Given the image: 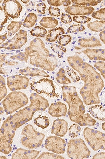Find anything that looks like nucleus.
Masks as SVG:
<instances>
[{
	"instance_id": "f257e3e1",
	"label": "nucleus",
	"mask_w": 105,
	"mask_h": 159,
	"mask_svg": "<svg viewBox=\"0 0 105 159\" xmlns=\"http://www.w3.org/2000/svg\"><path fill=\"white\" fill-rule=\"evenodd\" d=\"M79 73L84 83L80 91L84 103L87 106L101 103L99 94L104 88V84L100 74L87 63L85 68Z\"/></svg>"
},
{
	"instance_id": "f03ea898",
	"label": "nucleus",
	"mask_w": 105,
	"mask_h": 159,
	"mask_svg": "<svg viewBox=\"0 0 105 159\" xmlns=\"http://www.w3.org/2000/svg\"><path fill=\"white\" fill-rule=\"evenodd\" d=\"M39 111L36 105L30 102V106L7 118L2 123L0 130L10 138H13L17 129L31 120L35 113Z\"/></svg>"
},
{
	"instance_id": "7ed1b4c3",
	"label": "nucleus",
	"mask_w": 105,
	"mask_h": 159,
	"mask_svg": "<svg viewBox=\"0 0 105 159\" xmlns=\"http://www.w3.org/2000/svg\"><path fill=\"white\" fill-rule=\"evenodd\" d=\"M63 100L68 105L67 114L71 121L75 122L85 113V106L79 97L75 86L64 85L61 87Z\"/></svg>"
},
{
	"instance_id": "20e7f679",
	"label": "nucleus",
	"mask_w": 105,
	"mask_h": 159,
	"mask_svg": "<svg viewBox=\"0 0 105 159\" xmlns=\"http://www.w3.org/2000/svg\"><path fill=\"white\" fill-rule=\"evenodd\" d=\"M30 86L33 90L41 95L52 98L60 97L59 87L51 80L38 77L30 81Z\"/></svg>"
},
{
	"instance_id": "39448f33",
	"label": "nucleus",
	"mask_w": 105,
	"mask_h": 159,
	"mask_svg": "<svg viewBox=\"0 0 105 159\" xmlns=\"http://www.w3.org/2000/svg\"><path fill=\"white\" fill-rule=\"evenodd\" d=\"M29 103L26 95L20 91H12L2 102L4 111L7 115L13 114Z\"/></svg>"
},
{
	"instance_id": "423d86ee",
	"label": "nucleus",
	"mask_w": 105,
	"mask_h": 159,
	"mask_svg": "<svg viewBox=\"0 0 105 159\" xmlns=\"http://www.w3.org/2000/svg\"><path fill=\"white\" fill-rule=\"evenodd\" d=\"M22 144L30 149L39 148L42 144L45 135L38 132L31 125H26L22 132Z\"/></svg>"
},
{
	"instance_id": "0eeeda50",
	"label": "nucleus",
	"mask_w": 105,
	"mask_h": 159,
	"mask_svg": "<svg viewBox=\"0 0 105 159\" xmlns=\"http://www.w3.org/2000/svg\"><path fill=\"white\" fill-rule=\"evenodd\" d=\"M67 153L69 158L73 159L88 158L91 153L85 142L81 138L69 141Z\"/></svg>"
},
{
	"instance_id": "6e6552de",
	"label": "nucleus",
	"mask_w": 105,
	"mask_h": 159,
	"mask_svg": "<svg viewBox=\"0 0 105 159\" xmlns=\"http://www.w3.org/2000/svg\"><path fill=\"white\" fill-rule=\"evenodd\" d=\"M83 135L86 142L94 151L105 150L104 133L86 127L84 130Z\"/></svg>"
},
{
	"instance_id": "1a4fd4ad",
	"label": "nucleus",
	"mask_w": 105,
	"mask_h": 159,
	"mask_svg": "<svg viewBox=\"0 0 105 159\" xmlns=\"http://www.w3.org/2000/svg\"><path fill=\"white\" fill-rule=\"evenodd\" d=\"M66 147V141L57 136H51L47 137L45 142L46 149L58 155L65 153Z\"/></svg>"
},
{
	"instance_id": "9d476101",
	"label": "nucleus",
	"mask_w": 105,
	"mask_h": 159,
	"mask_svg": "<svg viewBox=\"0 0 105 159\" xmlns=\"http://www.w3.org/2000/svg\"><path fill=\"white\" fill-rule=\"evenodd\" d=\"M29 81L26 76L16 75L7 78V84L10 90L15 91L27 89Z\"/></svg>"
},
{
	"instance_id": "9b49d317",
	"label": "nucleus",
	"mask_w": 105,
	"mask_h": 159,
	"mask_svg": "<svg viewBox=\"0 0 105 159\" xmlns=\"http://www.w3.org/2000/svg\"><path fill=\"white\" fill-rule=\"evenodd\" d=\"M27 33L26 31L20 30L19 33L15 35L11 40L3 43L1 48H6L8 50L19 49L27 42Z\"/></svg>"
},
{
	"instance_id": "f8f14e48",
	"label": "nucleus",
	"mask_w": 105,
	"mask_h": 159,
	"mask_svg": "<svg viewBox=\"0 0 105 159\" xmlns=\"http://www.w3.org/2000/svg\"><path fill=\"white\" fill-rule=\"evenodd\" d=\"M2 6V8L6 15L14 19L19 17L22 10L21 4L16 1H4Z\"/></svg>"
},
{
	"instance_id": "ddd939ff",
	"label": "nucleus",
	"mask_w": 105,
	"mask_h": 159,
	"mask_svg": "<svg viewBox=\"0 0 105 159\" xmlns=\"http://www.w3.org/2000/svg\"><path fill=\"white\" fill-rule=\"evenodd\" d=\"M68 130L67 122L64 120L58 119L53 122L51 133L57 136L63 137L67 133Z\"/></svg>"
},
{
	"instance_id": "4468645a",
	"label": "nucleus",
	"mask_w": 105,
	"mask_h": 159,
	"mask_svg": "<svg viewBox=\"0 0 105 159\" xmlns=\"http://www.w3.org/2000/svg\"><path fill=\"white\" fill-rule=\"evenodd\" d=\"M66 105L62 102L58 101L51 104L49 107L48 114L53 117H65L67 112Z\"/></svg>"
},
{
	"instance_id": "2eb2a0df",
	"label": "nucleus",
	"mask_w": 105,
	"mask_h": 159,
	"mask_svg": "<svg viewBox=\"0 0 105 159\" xmlns=\"http://www.w3.org/2000/svg\"><path fill=\"white\" fill-rule=\"evenodd\" d=\"M39 151L34 150H26L18 148L12 154V159H35L40 154Z\"/></svg>"
},
{
	"instance_id": "dca6fc26",
	"label": "nucleus",
	"mask_w": 105,
	"mask_h": 159,
	"mask_svg": "<svg viewBox=\"0 0 105 159\" xmlns=\"http://www.w3.org/2000/svg\"><path fill=\"white\" fill-rule=\"evenodd\" d=\"M94 9L91 7H86L73 5L65 9L66 12L72 15H90L94 11Z\"/></svg>"
},
{
	"instance_id": "f3484780",
	"label": "nucleus",
	"mask_w": 105,
	"mask_h": 159,
	"mask_svg": "<svg viewBox=\"0 0 105 159\" xmlns=\"http://www.w3.org/2000/svg\"><path fill=\"white\" fill-rule=\"evenodd\" d=\"M83 52L91 60L105 61V49H89L87 48Z\"/></svg>"
},
{
	"instance_id": "a211bd4d",
	"label": "nucleus",
	"mask_w": 105,
	"mask_h": 159,
	"mask_svg": "<svg viewBox=\"0 0 105 159\" xmlns=\"http://www.w3.org/2000/svg\"><path fill=\"white\" fill-rule=\"evenodd\" d=\"M34 123L38 127L45 129L50 125V118L45 113L40 112L39 114L35 118Z\"/></svg>"
},
{
	"instance_id": "6ab92c4d",
	"label": "nucleus",
	"mask_w": 105,
	"mask_h": 159,
	"mask_svg": "<svg viewBox=\"0 0 105 159\" xmlns=\"http://www.w3.org/2000/svg\"><path fill=\"white\" fill-rule=\"evenodd\" d=\"M19 73L25 76H30L31 77L40 76L49 77L50 76L45 72L38 68H31L29 67L25 68L23 70H20Z\"/></svg>"
},
{
	"instance_id": "aec40b11",
	"label": "nucleus",
	"mask_w": 105,
	"mask_h": 159,
	"mask_svg": "<svg viewBox=\"0 0 105 159\" xmlns=\"http://www.w3.org/2000/svg\"><path fill=\"white\" fill-rule=\"evenodd\" d=\"M89 110L92 116L102 121H105V108L101 105L96 104L90 107Z\"/></svg>"
},
{
	"instance_id": "412c9836",
	"label": "nucleus",
	"mask_w": 105,
	"mask_h": 159,
	"mask_svg": "<svg viewBox=\"0 0 105 159\" xmlns=\"http://www.w3.org/2000/svg\"><path fill=\"white\" fill-rule=\"evenodd\" d=\"M78 45L84 48H92L102 45L99 41L94 37H91L90 39H89L83 38L82 39H79Z\"/></svg>"
},
{
	"instance_id": "4be33fe9",
	"label": "nucleus",
	"mask_w": 105,
	"mask_h": 159,
	"mask_svg": "<svg viewBox=\"0 0 105 159\" xmlns=\"http://www.w3.org/2000/svg\"><path fill=\"white\" fill-rule=\"evenodd\" d=\"M67 61L71 67L78 72L80 71L84 63L82 58L78 56L69 57Z\"/></svg>"
},
{
	"instance_id": "5701e85b",
	"label": "nucleus",
	"mask_w": 105,
	"mask_h": 159,
	"mask_svg": "<svg viewBox=\"0 0 105 159\" xmlns=\"http://www.w3.org/2000/svg\"><path fill=\"white\" fill-rule=\"evenodd\" d=\"M65 32L64 30L61 27L52 29L49 32L46 40L49 42H55L60 35L64 34Z\"/></svg>"
},
{
	"instance_id": "b1692460",
	"label": "nucleus",
	"mask_w": 105,
	"mask_h": 159,
	"mask_svg": "<svg viewBox=\"0 0 105 159\" xmlns=\"http://www.w3.org/2000/svg\"><path fill=\"white\" fill-rule=\"evenodd\" d=\"M58 21L55 18L44 17L41 20L40 24L42 26L48 29H53L58 25Z\"/></svg>"
},
{
	"instance_id": "393cba45",
	"label": "nucleus",
	"mask_w": 105,
	"mask_h": 159,
	"mask_svg": "<svg viewBox=\"0 0 105 159\" xmlns=\"http://www.w3.org/2000/svg\"><path fill=\"white\" fill-rule=\"evenodd\" d=\"M105 21L96 20L93 22L88 23V27L93 31L102 32L105 30Z\"/></svg>"
},
{
	"instance_id": "a878e982",
	"label": "nucleus",
	"mask_w": 105,
	"mask_h": 159,
	"mask_svg": "<svg viewBox=\"0 0 105 159\" xmlns=\"http://www.w3.org/2000/svg\"><path fill=\"white\" fill-rule=\"evenodd\" d=\"M37 21V15L33 13H30L27 15L22 25L24 27L30 28L34 26Z\"/></svg>"
},
{
	"instance_id": "bb28decb",
	"label": "nucleus",
	"mask_w": 105,
	"mask_h": 159,
	"mask_svg": "<svg viewBox=\"0 0 105 159\" xmlns=\"http://www.w3.org/2000/svg\"><path fill=\"white\" fill-rule=\"evenodd\" d=\"M65 71L63 69H61L57 74V77L56 78L58 83L63 85H67L71 83L70 80L65 75Z\"/></svg>"
},
{
	"instance_id": "cd10ccee",
	"label": "nucleus",
	"mask_w": 105,
	"mask_h": 159,
	"mask_svg": "<svg viewBox=\"0 0 105 159\" xmlns=\"http://www.w3.org/2000/svg\"><path fill=\"white\" fill-rule=\"evenodd\" d=\"M81 129V128L80 125L78 124H73L69 128V135L72 138L77 137L80 135Z\"/></svg>"
},
{
	"instance_id": "c85d7f7f",
	"label": "nucleus",
	"mask_w": 105,
	"mask_h": 159,
	"mask_svg": "<svg viewBox=\"0 0 105 159\" xmlns=\"http://www.w3.org/2000/svg\"><path fill=\"white\" fill-rule=\"evenodd\" d=\"M22 25V23L21 22L12 21L7 28L10 32L9 35H11L12 34H14L16 33L19 30Z\"/></svg>"
},
{
	"instance_id": "c756f323",
	"label": "nucleus",
	"mask_w": 105,
	"mask_h": 159,
	"mask_svg": "<svg viewBox=\"0 0 105 159\" xmlns=\"http://www.w3.org/2000/svg\"><path fill=\"white\" fill-rule=\"evenodd\" d=\"M47 32L44 28L42 27H35L30 31V34L34 36L44 38Z\"/></svg>"
},
{
	"instance_id": "7c9ffc66",
	"label": "nucleus",
	"mask_w": 105,
	"mask_h": 159,
	"mask_svg": "<svg viewBox=\"0 0 105 159\" xmlns=\"http://www.w3.org/2000/svg\"><path fill=\"white\" fill-rule=\"evenodd\" d=\"M37 159H65V157L60 155L57 154L55 153L49 152H43L40 155L39 157L37 158Z\"/></svg>"
},
{
	"instance_id": "2f4dec72",
	"label": "nucleus",
	"mask_w": 105,
	"mask_h": 159,
	"mask_svg": "<svg viewBox=\"0 0 105 159\" xmlns=\"http://www.w3.org/2000/svg\"><path fill=\"white\" fill-rule=\"evenodd\" d=\"M9 20V17L5 13L3 8L0 6V32L4 29V24Z\"/></svg>"
},
{
	"instance_id": "473e14b6",
	"label": "nucleus",
	"mask_w": 105,
	"mask_h": 159,
	"mask_svg": "<svg viewBox=\"0 0 105 159\" xmlns=\"http://www.w3.org/2000/svg\"><path fill=\"white\" fill-rule=\"evenodd\" d=\"M73 3L81 5V6H87L89 7L90 6H96L98 3L101 2V1H72Z\"/></svg>"
},
{
	"instance_id": "72a5a7b5",
	"label": "nucleus",
	"mask_w": 105,
	"mask_h": 159,
	"mask_svg": "<svg viewBox=\"0 0 105 159\" xmlns=\"http://www.w3.org/2000/svg\"><path fill=\"white\" fill-rule=\"evenodd\" d=\"M71 38L70 35H62L59 39L58 43L61 46H66L71 42Z\"/></svg>"
},
{
	"instance_id": "f704fd0d",
	"label": "nucleus",
	"mask_w": 105,
	"mask_h": 159,
	"mask_svg": "<svg viewBox=\"0 0 105 159\" xmlns=\"http://www.w3.org/2000/svg\"><path fill=\"white\" fill-rule=\"evenodd\" d=\"M92 16L94 18L105 21V8L93 12Z\"/></svg>"
},
{
	"instance_id": "c9c22d12",
	"label": "nucleus",
	"mask_w": 105,
	"mask_h": 159,
	"mask_svg": "<svg viewBox=\"0 0 105 159\" xmlns=\"http://www.w3.org/2000/svg\"><path fill=\"white\" fill-rule=\"evenodd\" d=\"M73 19L74 21L81 24H86L91 20L90 18L84 16H74Z\"/></svg>"
},
{
	"instance_id": "e433bc0d",
	"label": "nucleus",
	"mask_w": 105,
	"mask_h": 159,
	"mask_svg": "<svg viewBox=\"0 0 105 159\" xmlns=\"http://www.w3.org/2000/svg\"><path fill=\"white\" fill-rule=\"evenodd\" d=\"M94 66H95L97 70L100 72L101 75L105 79V62L102 61H98L95 64Z\"/></svg>"
},
{
	"instance_id": "4c0bfd02",
	"label": "nucleus",
	"mask_w": 105,
	"mask_h": 159,
	"mask_svg": "<svg viewBox=\"0 0 105 159\" xmlns=\"http://www.w3.org/2000/svg\"><path fill=\"white\" fill-rule=\"evenodd\" d=\"M85 29V27L83 26V25H71L68 30V31L70 30H72L71 32H76L83 31Z\"/></svg>"
},
{
	"instance_id": "58836bf2",
	"label": "nucleus",
	"mask_w": 105,
	"mask_h": 159,
	"mask_svg": "<svg viewBox=\"0 0 105 159\" xmlns=\"http://www.w3.org/2000/svg\"><path fill=\"white\" fill-rule=\"evenodd\" d=\"M48 11L50 14L53 16L58 17L60 15V10L58 8L50 7L48 9Z\"/></svg>"
},
{
	"instance_id": "ea45409f",
	"label": "nucleus",
	"mask_w": 105,
	"mask_h": 159,
	"mask_svg": "<svg viewBox=\"0 0 105 159\" xmlns=\"http://www.w3.org/2000/svg\"><path fill=\"white\" fill-rule=\"evenodd\" d=\"M7 89L6 86L0 87V102L7 95Z\"/></svg>"
},
{
	"instance_id": "a19ab883",
	"label": "nucleus",
	"mask_w": 105,
	"mask_h": 159,
	"mask_svg": "<svg viewBox=\"0 0 105 159\" xmlns=\"http://www.w3.org/2000/svg\"><path fill=\"white\" fill-rule=\"evenodd\" d=\"M61 20L65 24H68L72 22V20L70 15L63 13Z\"/></svg>"
},
{
	"instance_id": "79ce46f5",
	"label": "nucleus",
	"mask_w": 105,
	"mask_h": 159,
	"mask_svg": "<svg viewBox=\"0 0 105 159\" xmlns=\"http://www.w3.org/2000/svg\"><path fill=\"white\" fill-rule=\"evenodd\" d=\"M46 8V5L44 3H41L38 4L37 6V9L38 12L41 14H44L45 13Z\"/></svg>"
},
{
	"instance_id": "37998d69",
	"label": "nucleus",
	"mask_w": 105,
	"mask_h": 159,
	"mask_svg": "<svg viewBox=\"0 0 105 159\" xmlns=\"http://www.w3.org/2000/svg\"><path fill=\"white\" fill-rule=\"evenodd\" d=\"M49 4L51 6H59L62 5V1H47Z\"/></svg>"
},
{
	"instance_id": "c03bdc74",
	"label": "nucleus",
	"mask_w": 105,
	"mask_h": 159,
	"mask_svg": "<svg viewBox=\"0 0 105 159\" xmlns=\"http://www.w3.org/2000/svg\"><path fill=\"white\" fill-rule=\"evenodd\" d=\"M93 159H105V152H101L98 153L94 155L93 157Z\"/></svg>"
},
{
	"instance_id": "a18cd8bd",
	"label": "nucleus",
	"mask_w": 105,
	"mask_h": 159,
	"mask_svg": "<svg viewBox=\"0 0 105 159\" xmlns=\"http://www.w3.org/2000/svg\"><path fill=\"white\" fill-rule=\"evenodd\" d=\"M100 39L102 42L104 43V44L105 43V30L102 31L100 33Z\"/></svg>"
},
{
	"instance_id": "49530a36",
	"label": "nucleus",
	"mask_w": 105,
	"mask_h": 159,
	"mask_svg": "<svg viewBox=\"0 0 105 159\" xmlns=\"http://www.w3.org/2000/svg\"><path fill=\"white\" fill-rule=\"evenodd\" d=\"M6 86V82L4 78L0 75V87Z\"/></svg>"
},
{
	"instance_id": "de8ad7c7",
	"label": "nucleus",
	"mask_w": 105,
	"mask_h": 159,
	"mask_svg": "<svg viewBox=\"0 0 105 159\" xmlns=\"http://www.w3.org/2000/svg\"><path fill=\"white\" fill-rule=\"evenodd\" d=\"M62 3L64 6H69L71 4V1H62Z\"/></svg>"
},
{
	"instance_id": "09e8293b",
	"label": "nucleus",
	"mask_w": 105,
	"mask_h": 159,
	"mask_svg": "<svg viewBox=\"0 0 105 159\" xmlns=\"http://www.w3.org/2000/svg\"><path fill=\"white\" fill-rule=\"evenodd\" d=\"M4 108L2 107H0V115H2L4 114Z\"/></svg>"
},
{
	"instance_id": "8fccbe9b",
	"label": "nucleus",
	"mask_w": 105,
	"mask_h": 159,
	"mask_svg": "<svg viewBox=\"0 0 105 159\" xmlns=\"http://www.w3.org/2000/svg\"><path fill=\"white\" fill-rule=\"evenodd\" d=\"M102 129H103L104 131L105 130V123L104 122L102 124Z\"/></svg>"
},
{
	"instance_id": "3c124183",
	"label": "nucleus",
	"mask_w": 105,
	"mask_h": 159,
	"mask_svg": "<svg viewBox=\"0 0 105 159\" xmlns=\"http://www.w3.org/2000/svg\"><path fill=\"white\" fill-rule=\"evenodd\" d=\"M0 159H7V158L5 156H0Z\"/></svg>"
},
{
	"instance_id": "603ef678",
	"label": "nucleus",
	"mask_w": 105,
	"mask_h": 159,
	"mask_svg": "<svg viewBox=\"0 0 105 159\" xmlns=\"http://www.w3.org/2000/svg\"><path fill=\"white\" fill-rule=\"evenodd\" d=\"M22 1L23 2H24V3H26L27 2H29V1Z\"/></svg>"
},
{
	"instance_id": "864d4df0",
	"label": "nucleus",
	"mask_w": 105,
	"mask_h": 159,
	"mask_svg": "<svg viewBox=\"0 0 105 159\" xmlns=\"http://www.w3.org/2000/svg\"><path fill=\"white\" fill-rule=\"evenodd\" d=\"M2 41L1 37H0V45L1 44Z\"/></svg>"
},
{
	"instance_id": "5fc2aeb1",
	"label": "nucleus",
	"mask_w": 105,
	"mask_h": 159,
	"mask_svg": "<svg viewBox=\"0 0 105 159\" xmlns=\"http://www.w3.org/2000/svg\"><path fill=\"white\" fill-rule=\"evenodd\" d=\"M1 120H2V119L1 118H0V124H1Z\"/></svg>"
}]
</instances>
